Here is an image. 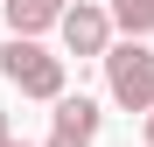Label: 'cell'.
Wrapping results in <instances>:
<instances>
[{
	"mask_svg": "<svg viewBox=\"0 0 154 147\" xmlns=\"http://www.w3.org/2000/svg\"><path fill=\"white\" fill-rule=\"evenodd\" d=\"M98 63H105V91H112V105L147 119V112H154V49H147V42H112Z\"/></svg>",
	"mask_w": 154,
	"mask_h": 147,
	"instance_id": "obj_1",
	"label": "cell"
},
{
	"mask_svg": "<svg viewBox=\"0 0 154 147\" xmlns=\"http://www.w3.org/2000/svg\"><path fill=\"white\" fill-rule=\"evenodd\" d=\"M0 70H7V84L21 98H49V105L63 98V56L42 49V42H28V35H14L7 49H0Z\"/></svg>",
	"mask_w": 154,
	"mask_h": 147,
	"instance_id": "obj_2",
	"label": "cell"
},
{
	"mask_svg": "<svg viewBox=\"0 0 154 147\" xmlns=\"http://www.w3.org/2000/svg\"><path fill=\"white\" fill-rule=\"evenodd\" d=\"M56 35H63V56H105L112 49V14L98 7V0H70L63 7V21H56Z\"/></svg>",
	"mask_w": 154,
	"mask_h": 147,
	"instance_id": "obj_3",
	"label": "cell"
},
{
	"mask_svg": "<svg viewBox=\"0 0 154 147\" xmlns=\"http://www.w3.org/2000/svg\"><path fill=\"white\" fill-rule=\"evenodd\" d=\"M98 126H105L98 98L63 91V98H56V126H49V140H42V147H91V140H98Z\"/></svg>",
	"mask_w": 154,
	"mask_h": 147,
	"instance_id": "obj_4",
	"label": "cell"
},
{
	"mask_svg": "<svg viewBox=\"0 0 154 147\" xmlns=\"http://www.w3.org/2000/svg\"><path fill=\"white\" fill-rule=\"evenodd\" d=\"M63 7H70V0H0V14H7V28L14 35H42V28H56V21H63Z\"/></svg>",
	"mask_w": 154,
	"mask_h": 147,
	"instance_id": "obj_5",
	"label": "cell"
},
{
	"mask_svg": "<svg viewBox=\"0 0 154 147\" xmlns=\"http://www.w3.org/2000/svg\"><path fill=\"white\" fill-rule=\"evenodd\" d=\"M112 28H126V42H147L154 35V0H105Z\"/></svg>",
	"mask_w": 154,
	"mask_h": 147,
	"instance_id": "obj_6",
	"label": "cell"
},
{
	"mask_svg": "<svg viewBox=\"0 0 154 147\" xmlns=\"http://www.w3.org/2000/svg\"><path fill=\"white\" fill-rule=\"evenodd\" d=\"M0 147H14V126H7V112H0Z\"/></svg>",
	"mask_w": 154,
	"mask_h": 147,
	"instance_id": "obj_7",
	"label": "cell"
},
{
	"mask_svg": "<svg viewBox=\"0 0 154 147\" xmlns=\"http://www.w3.org/2000/svg\"><path fill=\"white\" fill-rule=\"evenodd\" d=\"M147 147H154V112H147Z\"/></svg>",
	"mask_w": 154,
	"mask_h": 147,
	"instance_id": "obj_8",
	"label": "cell"
},
{
	"mask_svg": "<svg viewBox=\"0 0 154 147\" xmlns=\"http://www.w3.org/2000/svg\"><path fill=\"white\" fill-rule=\"evenodd\" d=\"M14 147H28V140H14Z\"/></svg>",
	"mask_w": 154,
	"mask_h": 147,
	"instance_id": "obj_9",
	"label": "cell"
}]
</instances>
